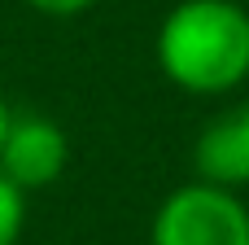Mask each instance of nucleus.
<instances>
[{"mask_svg":"<svg viewBox=\"0 0 249 245\" xmlns=\"http://www.w3.org/2000/svg\"><path fill=\"white\" fill-rule=\"evenodd\" d=\"M153 57L179 92H236L249 79V9L236 0H179L158 26Z\"/></svg>","mask_w":249,"mask_h":245,"instance_id":"f257e3e1","label":"nucleus"},{"mask_svg":"<svg viewBox=\"0 0 249 245\" xmlns=\"http://www.w3.org/2000/svg\"><path fill=\"white\" fill-rule=\"evenodd\" d=\"M149 245H249V206L236 188L206 180L179 184L162 197Z\"/></svg>","mask_w":249,"mask_h":245,"instance_id":"f03ea898","label":"nucleus"},{"mask_svg":"<svg viewBox=\"0 0 249 245\" xmlns=\"http://www.w3.org/2000/svg\"><path fill=\"white\" fill-rule=\"evenodd\" d=\"M70 167V136L61 123L44 114H13L0 145V175H9L22 193H39L57 184Z\"/></svg>","mask_w":249,"mask_h":245,"instance_id":"7ed1b4c3","label":"nucleus"},{"mask_svg":"<svg viewBox=\"0 0 249 245\" xmlns=\"http://www.w3.org/2000/svg\"><path fill=\"white\" fill-rule=\"evenodd\" d=\"M193 171L219 188H249V101L223 105L193 140Z\"/></svg>","mask_w":249,"mask_h":245,"instance_id":"20e7f679","label":"nucleus"},{"mask_svg":"<svg viewBox=\"0 0 249 245\" xmlns=\"http://www.w3.org/2000/svg\"><path fill=\"white\" fill-rule=\"evenodd\" d=\"M22 228H26V193L9 175H0V245H18Z\"/></svg>","mask_w":249,"mask_h":245,"instance_id":"39448f33","label":"nucleus"},{"mask_svg":"<svg viewBox=\"0 0 249 245\" xmlns=\"http://www.w3.org/2000/svg\"><path fill=\"white\" fill-rule=\"evenodd\" d=\"M22 4L35 13H48V18H74V13H88L96 0H22Z\"/></svg>","mask_w":249,"mask_h":245,"instance_id":"423d86ee","label":"nucleus"},{"mask_svg":"<svg viewBox=\"0 0 249 245\" xmlns=\"http://www.w3.org/2000/svg\"><path fill=\"white\" fill-rule=\"evenodd\" d=\"M9 123H13V110H9V101H4V92H0V145H4V132H9Z\"/></svg>","mask_w":249,"mask_h":245,"instance_id":"0eeeda50","label":"nucleus"}]
</instances>
